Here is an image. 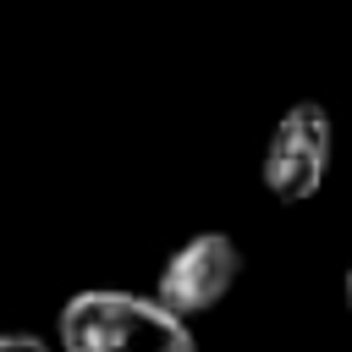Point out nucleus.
<instances>
[{
  "label": "nucleus",
  "mask_w": 352,
  "mask_h": 352,
  "mask_svg": "<svg viewBox=\"0 0 352 352\" xmlns=\"http://www.w3.org/2000/svg\"><path fill=\"white\" fill-rule=\"evenodd\" d=\"M0 352H50L38 336H0Z\"/></svg>",
  "instance_id": "20e7f679"
},
{
  "label": "nucleus",
  "mask_w": 352,
  "mask_h": 352,
  "mask_svg": "<svg viewBox=\"0 0 352 352\" xmlns=\"http://www.w3.org/2000/svg\"><path fill=\"white\" fill-rule=\"evenodd\" d=\"M330 154H336L330 110H324L319 99H297V104H286L280 121L270 126L258 176H264V187H270L275 204H302V198H314V192L324 187Z\"/></svg>",
  "instance_id": "f03ea898"
},
{
  "label": "nucleus",
  "mask_w": 352,
  "mask_h": 352,
  "mask_svg": "<svg viewBox=\"0 0 352 352\" xmlns=\"http://www.w3.org/2000/svg\"><path fill=\"white\" fill-rule=\"evenodd\" d=\"M341 297H346V308H352V264H346V286H341Z\"/></svg>",
  "instance_id": "39448f33"
},
{
  "label": "nucleus",
  "mask_w": 352,
  "mask_h": 352,
  "mask_svg": "<svg viewBox=\"0 0 352 352\" xmlns=\"http://www.w3.org/2000/svg\"><path fill=\"white\" fill-rule=\"evenodd\" d=\"M55 330L66 352H198L187 319L160 308L154 297L110 292V286L66 297Z\"/></svg>",
  "instance_id": "f257e3e1"
},
{
  "label": "nucleus",
  "mask_w": 352,
  "mask_h": 352,
  "mask_svg": "<svg viewBox=\"0 0 352 352\" xmlns=\"http://www.w3.org/2000/svg\"><path fill=\"white\" fill-rule=\"evenodd\" d=\"M236 275H242V248H236V236H226V231H198V236H187V242L165 258V270H160V280H154V302L170 308L176 319H198V314H209V308H220V302L231 297Z\"/></svg>",
  "instance_id": "7ed1b4c3"
}]
</instances>
